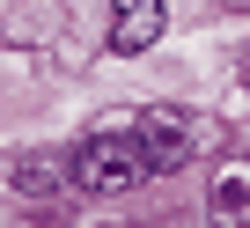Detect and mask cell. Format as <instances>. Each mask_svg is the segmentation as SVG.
<instances>
[{
	"label": "cell",
	"mask_w": 250,
	"mask_h": 228,
	"mask_svg": "<svg viewBox=\"0 0 250 228\" xmlns=\"http://www.w3.org/2000/svg\"><path fill=\"white\" fill-rule=\"evenodd\" d=\"M147 177H162V169H155V155L133 140V125H125V118H103V125L66 155V184H74V191H96V199L140 191Z\"/></svg>",
	"instance_id": "obj_1"
},
{
	"label": "cell",
	"mask_w": 250,
	"mask_h": 228,
	"mask_svg": "<svg viewBox=\"0 0 250 228\" xmlns=\"http://www.w3.org/2000/svg\"><path fill=\"white\" fill-rule=\"evenodd\" d=\"M125 125H133V140L155 155V169H184L206 140H213V125L206 118H191V110H177V103H147V110H125Z\"/></svg>",
	"instance_id": "obj_2"
},
{
	"label": "cell",
	"mask_w": 250,
	"mask_h": 228,
	"mask_svg": "<svg viewBox=\"0 0 250 228\" xmlns=\"http://www.w3.org/2000/svg\"><path fill=\"white\" fill-rule=\"evenodd\" d=\"M206 228H250V155L221 162L206 184Z\"/></svg>",
	"instance_id": "obj_3"
},
{
	"label": "cell",
	"mask_w": 250,
	"mask_h": 228,
	"mask_svg": "<svg viewBox=\"0 0 250 228\" xmlns=\"http://www.w3.org/2000/svg\"><path fill=\"white\" fill-rule=\"evenodd\" d=\"M169 30V8L162 0H110V52H147L155 37Z\"/></svg>",
	"instance_id": "obj_4"
},
{
	"label": "cell",
	"mask_w": 250,
	"mask_h": 228,
	"mask_svg": "<svg viewBox=\"0 0 250 228\" xmlns=\"http://www.w3.org/2000/svg\"><path fill=\"white\" fill-rule=\"evenodd\" d=\"M52 177H59V162H52V155H37V162H22V169H15V191H30V199H52V191H59Z\"/></svg>",
	"instance_id": "obj_5"
}]
</instances>
